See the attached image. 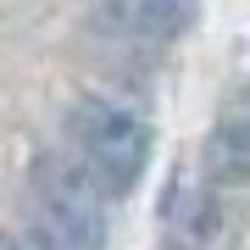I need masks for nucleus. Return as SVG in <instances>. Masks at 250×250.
I'll list each match as a JSON object with an SVG mask.
<instances>
[{
  "label": "nucleus",
  "mask_w": 250,
  "mask_h": 250,
  "mask_svg": "<svg viewBox=\"0 0 250 250\" xmlns=\"http://www.w3.org/2000/svg\"><path fill=\"white\" fill-rule=\"evenodd\" d=\"M67 128H72V145H78V156H83V172H89L106 195H128V189L145 178V167H150V123H145L139 111L89 95V100L72 106Z\"/></svg>",
  "instance_id": "obj_1"
},
{
  "label": "nucleus",
  "mask_w": 250,
  "mask_h": 250,
  "mask_svg": "<svg viewBox=\"0 0 250 250\" xmlns=\"http://www.w3.org/2000/svg\"><path fill=\"white\" fill-rule=\"evenodd\" d=\"M106 189H100L83 167H67V161H45L39 167V223H56L62 233H72L83 250L106 245Z\"/></svg>",
  "instance_id": "obj_2"
},
{
  "label": "nucleus",
  "mask_w": 250,
  "mask_h": 250,
  "mask_svg": "<svg viewBox=\"0 0 250 250\" xmlns=\"http://www.w3.org/2000/svg\"><path fill=\"white\" fill-rule=\"evenodd\" d=\"M200 0H89V22L111 39H139V45H156V39H178L189 22H195Z\"/></svg>",
  "instance_id": "obj_3"
},
{
  "label": "nucleus",
  "mask_w": 250,
  "mask_h": 250,
  "mask_svg": "<svg viewBox=\"0 0 250 250\" xmlns=\"http://www.w3.org/2000/svg\"><path fill=\"white\" fill-rule=\"evenodd\" d=\"M217 184H200V172L178 167L167 184V200H161V233H167V250H200L217 233Z\"/></svg>",
  "instance_id": "obj_4"
},
{
  "label": "nucleus",
  "mask_w": 250,
  "mask_h": 250,
  "mask_svg": "<svg viewBox=\"0 0 250 250\" xmlns=\"http://www.w3.org/2000/svg\"><path fill=\"white\" fill-rule=\"evenodd\" d=\"M200 172H206V184H217V189L250 184V95L217 117L211 139H206V150H200Z\"/></svg>",
  "instance_id": "obj_5"
},
{
  "label": "nucleus",
  "mask_w": 250,
  "mask_h": 250,
  "mask_svg": "<svg viewBox=\"0 0 250 250\" xmlns=\"http://www.w3.org/2000/svg\"><path fill=\"white\" fill-rule=\"evenodd\" d=\"M34 250H83V245L72 239V233H62L56 223H39L34 217Z\"/></svg>",
  "instance_id": "obj_6"
},
{
  "label": "nucleus",
  "mask_w": 250,
  "mask_h": 250,
  "mask_svg": "<svg viewBox=\"0 0 250 250\" xmlns=\"http://www.w3.org/2000/svg\"><path fill=\"white\" fill-rule=\"evenodd\" d=\"M0 250H22V245H17V239H11V233H0Z\"/></svg>",
  "instance_id": "obj_7"
}]
</instances>
